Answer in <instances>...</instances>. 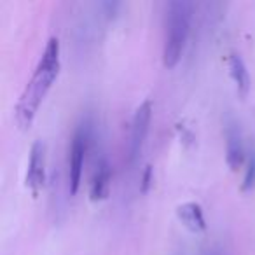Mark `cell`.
<instances>
[{
  "instance_id": "1",
  "label": "cell",
  "mask_w": 255,
  "mask_h": 255,
  "mask_svg": "<svg viewBox=\"0 0 255 255\" xmlns=\"http://www.w3.org/2000/svg\"><path fill=\"white\" fill-rule=\"evenodd\" d=\"M60 40L56 37H51L44 47V53L37 63L35 70H33L32 79L26 82L25 89H23L21 96L14 107V121L19 129H28L33 124L44 98L47 96L54 81L60 75Z\"/></svg>"
},
{
  "instance_id": "2",
  "label": "cell",
  "mask_w": 255,
  "mask_h": 255,
  "mask_svg": "<svg viewBox=\"0 0 255 255\" xmlns=\"http://www.w3.org/2000/svg\"><path fill=\"white\" fill-rule=\"evenodd\" d=\"M192 23V4L185 0L170 2L164 16V42L163 65L164 68H175L182 60L187 46Z\"/></svg>"
},
{
  "instance_id": "3",
  "label": "cell",
  "mask_w": 255,
  "mask_h": 255,
  "mask_svg": "<svg viewBox=\"0 0 255 255\" xmlns=\"http://www.w3.org/2000/svg\"><path fill=\"white\" fill-rule=\"evenodd\" d=\"M89 142H91V126L88 121H84L75 129L70 150H68V192L70 196H75L81 189L82 168H84L86 154L89 150Z\"/></svg>"
},
{
  "instance_id": "4",
  "label": "cell",
  "mask_w": 255,
  "mask_h": 255,
  "mask_svg": "<svg viewBox=\"0 0 255 255\" xmlns=\"http://www.w3.org/2000/svg\"><path fill=\"white\" fill-rule=\"evenodd\" d=\"M150 121H152V102L149 98L143 100L135 110V116L131 121V135H129V154L128 159L129 164H135L140 159V154L147 142V135L150 129Z\"/></svg>"
},
{
  "instance_id": "5",
  "label": "cell",
  "mask_w": 255,
  "mask_h": 255,
  "mask_svg": "<svg viewBox=\"0 0 255 255\" xmlns=\"http://www.w3.org/2000/svg\"><path fill=\"white\" fill-rule=\"evenodd\" d=\"M46 143L42 140L33 142L32 149H30L28 157V166H26V177L25 184L28 191L32 192L33 198L39 196L42 191L44 184H46Z\"/></svg>"
},
{
  "instance_id": "6",
  "label": "cell",
  "mask_w": 255,
  "mask_h": 255,
  "mask_svg": "<svg viewBox=\"0 0 255 255\" xmlns=\"http://www.w3.org/2000/svg\"><path fill=\"white\" fill-rule=\"evenodd\" d=\"M247 150H245L243 135L236 123H229L226 128V163L231 171H238L247 163Z\"/></svg>"
},
{
  "instance_id": "7",
  "label": "cell",
  "mask_w": 255,
  "mask_h": 255,
  "mask_svg": "<svg viewBox=\"0 0 255 255\" xmlns=\"http://www.w3.org/2000/svg\"><path fill=\"white\" fill-rule=\"evenodd\" d=\"M177 219L189 233L201 234L206 231V219L199 203L187 201L177 206Z\"/></svg>"
},
{
  "instance_id": "8",
  "label": "cell",
  "mask_w": 255,
  "mask_h": 255,
  "mask_svg": "<svg viewBox=\"0 0 255 255\" xmlns=\"http://www.w3.org/2000/svg\"><path fill=\"white\" fill-rule=\"evenodd\" d=\"M110 185H112V168H110L109 161L102 159L98 161L95 177L91 180V187H89V198H91V201L98 203L109 198Z\"/></svg>"
},
{
  "instance_id": "9",
  "label": "cell",
  "mask_w": 255,
  "mask_h": 255,
  "mask_svg": "<svg viewBox=\"0 0 255 255\" xmlns=\"http://www.w3.org/2000/svg\"><path fill=\"white\" fill-rule=\"evenodd\" d=\"M227 65H229V75H231V79H233L234 86H236L238 95H240L241 98H247L252 88V79H250V74H248L245 60L240 54L233 53L229 56V60H227Z\"/></svg>"
},
{
  "instance_id": "10",
  "label": "cell",
  "mask_w": 255,
  "mask_h": 255,
  "mask_svg": "<svg viewBox=\"0 0 255 255\" xmlns=\"http://www.w3.org/2000/svg\"><path fill=\"white\" fill-rule=\"evenodd\" d=\"M254 189H255V152H252L247 161V168H245L243 182H241V191L252 192Z\"/></svg>"
},
{
  "instance_id": "11",
  "label": "cell",
  "mask_w": 255,
  "mask_h": 255,
  "mask_svg": "<svg viewBox=\"0 0 255 255\" xmlns=\"http://www.w3.org/2000/svg\"><path fill=\"white\" fill-rule=\"evenodd\" d=\"M100 7L103 9V14H105L107 18L116 19L117 14H119V11H121V7H123V4L117 2V0H105V2L100 4Z\"/></svg>"
},
{
  "instance_id": "12",
  "label": "cell",
  "mask_w": 255,
  "mask_h": 255,
  "mask_svg": "<svg viewBox=\"0 0 255 255\" xmlns=\"http://www.w3.org/2000/svg\"><path fill=\"white\" fill-rule=\"evenodd\" d=\"M152 182H154V170L150 164H147L145 170H143V173H142V178H140V192H142V194H147L150 185H152Z\"/></svg>"
}]
</instances>
